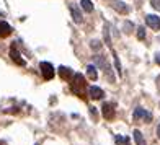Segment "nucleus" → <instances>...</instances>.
Segmentation results:
<instances>
[{
  "label": "nucleus",
  "mask_w": 160,
  "mask_h": 145,
  "mask_svg": "<svg viewBox=\"0 0 160 145\" xmlns=\"http://www.w3.org/2000/svg\"><path fill=\"white\" fill-rule=\"evenodd\" d=\"M103 116L106 119H114V114H116V111H114V104H111V103H103Z\"/></svg>",
  "instance_id": "nucleus-6"
},
{
  "label": "nucleus",
  "mask_w": 160,
  "mask_h": 145,
  "mask_svg": "<svg viewBox=\"0 0 160 145\" xmlns=\"http://www.w3.org/2000/svg\"><path fill=\"white\" fill-rule=\"evenodd\" d=\"M39 69H41V74H42V78H44V80H51V78L54 77V74H56L54 67L49 62H41Z\"/></svg>",
  "instance_id": "nucleus-3"
},
{
  "label": "nucleus",
  "mask_w": 160,
  "mask_h": 145,
  "mask_svg": "<svg viewBox=\"0 0 160 145\" xmlns=\"http://www.w3.org/2000/svg\"><path fill=\"white\" fill-rule=\"evenodd\" d=\"M157 137H158V139H160V126L157 127Z\"/></svg>",
  "instance_id": "nucleus-23"
},
{
  "label": "nucleus",
  "mask_w": 160,
  "mask_h": 145,
  "mask_svg": "<svg viewBox=\"0 0 160 145\" xmlns=\"http://www.w3.org/2000/svg\"><path fill=\"white\" fill-rule=\"evenodd\" d=\"M114 142H116V145H131V139L128 135H116Z\"/></svg>",
  "instance_id": "nucleus-12"
},
{
  "label": "nucleus",
  "mask_w": 160,
  "mask_h": 145,
  "mask_svg": "<svg viewBox=\"0 0 160 145\" xmlns=\"http://www.w3.org/2000/svg\"><path fill=\"white\" fill-rule=\"evenodd\" d=\"M150 3H152V7H154L155 10H158V12H160V0H152Z\"/></svg>",
  "instance_id": "nucleus-20"
},
{
  "label": "nucleus",
  "mask_w": 160,
  "mask_h": 145,
  "mask_svg": "<svg viewBox=\"0 0 160 145\" xmlns=\"http://www.w3.org/2000/svg\"><path fill=\"white\" fill-rule=\"evenodd\" d=\"M69 8H70V13H72V18H74V21H75V23H80L83 18H82V13H80L78 7H77L75 3H70Z\"/></svg>",
  "instance_id": "nucleus-8"
},
{
  "label": "nucleus",
  "mask_w": 160,
  "mask_h": 145,
  "mask_svg": "<svg viewBox=\"0 0 160 145\" xmlns=\"http://www.w3.org/2000/svg\"><path fill=\"white\" fill-rule=\"evenodd\" d=\"M80 3H82V8H83L87 13H92V12H93V3H92V0H80Z\"/></svg>",
  "instance_id": "nucleus-15"
},
{
  "label": "nucleus",
  "mask_w": 160,
  "mask_h": 145,
  "mask_svg": "<svg viewBox=\"0 0 160 145\" xmlns=\"http://www.w3.org/2000/svg\"><path fill=\"white\" fill-rule=\"evenodd\" d=\"M155 62L160 65V54H155Z\"/></svg>",
  "instance_id": "nucleus-22"
},
{
  "label": "nucleus",
  "mask_w": 160,
  "mask_h": 145,
  "mask_svg": "<svg viewBox=\"0 0 160 145\" xmlns=\"http://www.w3.org/2000/svg\"><path fill=\"white\" fill-rule=\"evenodd\" d=\"M137 38H139L141 41H144L145 39V30L141 26V28H137Z\"/></svg>",
  "instance_id": "nucleus-18"
},
{
  "label": "nucleus",
  "mask_w": 160,
  "mask_h": 145,
  "mask_svg": "<svg viewBox=\"0 0 160 145\" xmlns=\"http://www.w3.org/2000/svg\"><path fill=\"white\" fill-rule=\"evenodd\" d=\"M134 140H136V143L137 145H145V140H144V135H142V132H141V130H134Z\"/></svg>",
  "instance_id": "nucleus-13"
},
{
  "label": "nucleus",
  "mask_w": 160,
  "mask_h": 145,
  "mask_svg": "<svg viewBox=\"0 0 160 145\" xmlns=\"http://www.w3.org/2000/svg\"><path fill=\"white\" fill-rule=\"evenodd\" d=\"M90 46H92V49L98 51V49H101V42H100V41H92V42H90Z\"/></svg>",
  "instance_id": "nucleus-19"
},
{
  "label": "nucleus",
  "mask_w": 160,
  "mask_h": 145,
  "mask_svg": "<svg viewBox=\"0 0 160 145\" xmlns=\"http://www.w3.org/2000/svg\"><path fill=\"white\" fill-rule=\"evenodd\" d=\"M12 26L8 23H5V21L0 20V38H7V36L12 34Z\"/></svg>",
  "instance_id": "nucleus-10"
},
{
  "label": "nucleus",
  "mask_w": 160,
  "mask_h": 145,
  "mask_svg": "<svg viewBox=\"0 0 160 145\" xmlns=\"http://www.w3.org/2000/svg\"><path fill=\"white\" fill-rule=\"evenodd\" d=\"M132 119H134V121L144 119V121L150 122V121H152V114H150L149 111H145L144 108H136V109H134V113H132Z\"/></svg>",
  "instance_id": "nucleus-4"
},
{
  "label": "nucleus",
  "mask_w": 160,
  "mask_h": 145,
  "mask_svg": "<svg viewBox=\"0 0 160 145\" xmlns=\"http://www.w3.org/2000/svg\"><path fill=\"white\" fill-rule=\"evenodd\" d=\"M90 114L93 116V118H97V111H95V108H90Z\"/></svg>",
  "instance_id": "nucleus-21"
},
{
  "label": "nucleus",
  "mask_w": 160,
  "mask_h": 145,
  "mask_svg": "<svg viewBox=\"0 0 160 145\" xmlns=\"http://www.w3.org/2000/svg\"><path fill=\"white\" fill-rule=\"evenodd\" d=\"M113 57H114V65H116V72L121 75V64H119V60H118V56H116V52L113 51Z\"/></svg>",
  "instance_id": "nucleus-17"
},
{
  "label": "nucleus",
  "mask_w": 160,
  "mask_h": 145,
  "mask_svg": "<svg viewBox=\"0 0 160 145\" xmlns=\"http://www.w3.org/2000/svg\"><path fill=\"white\" fill-rule=\"evenodd\" d=\"M113 5H114V8L118 10V12H121V13H128V10H129L128 7H126V3H122V2H116V0H114Z\"/></svg>",
  "instance_id": "nucleus-16"
},
{
  "label": "nucleus",
  "mask_w": 160,
  "mask_h": 145,
  "mask_svg": "<svg viewBox=\"0 0 160 145\" xmlns=\"http://www.w3.org/2000/svg\"><path fill=\"white\" fill-rule=\"evenodd\" d=\"M10 57H12V60L15 62L17 65H21V67H23V65L26 64L25 59H21V54L18 52V49H17V46H15V42H13V44L10 46Z\"/></svg>",
  "instance_id": "nucleus-5"
},
{
  "label": "nucleus",
  "mask_w": 160,
  "mask_h": 145,
  "mask_svg": "<svg viewBox=\"0 0 160 145\" xmlns=\"http://www.w3.org/2000/svg\"><path fill=\"white\" fill-rule=\"evenodd\" d=\"M87 75H88L92 80H97L98 74H97V67H95V65H88V67H87Z\"/></svg>",
  "instance_id": "nucleus-14"
},
{
  "label": "nucleus",
  "mask_w": 160,
  "mask_h": 145,
  "mask_svg": "<svg viewBox=\"0 0 160 145\" xmlns=\"http://www.w3.org/2000/svg\"><path fill=\"white\" fill-rule=\"evenodd\" d=\"M57 72H59V75H61L62 80H69V78H72V75H74L72 69H70V67H65V65H61Z\"/></svg>",
  "instance_id": "nucleus-9"
},
{
  "label": "nucleus",
  "mask_w": 160,
  "mask_h": 145,
  "mask_svg": "<svg viewBox=\"0 0 160 145\" xmlns=\"http://www.w3.org/2000/svg\"><path fill=\"white\" fill-rule=\"evenodd\" d=\"M90 96L93 99H101L105 96V93H103L101 88H98V86H92V88H90Z\"/></svg>",
  "instance_id": "nucleus-11"
},
{
  "label": "nucleus",
  "mask_w": 160,
  "mask_h": 145,
  "mask_svg": "<svg viewBox=\"0 0 160 145\" xmlns=\"http://www.w3.org/2000/svg\"><path fill=\"white\" fill-rule=\"evenodd\" d=\"M85 88H87V83H85V78L82 74H74L70 78V90L74 95L80 96V98H87L85 96Z\"/></svg>",
  "instance_id": "nucleus-1"
},
{
  "label": "nucleus",
  "mask_w": 160,
  "mask_h": 145,
  "mask_svg": "<svg viewBox=\"0 0 160 145\" xmlns=\"http://www.w3.org/2000/svg\"><path fill=\"white\" fill-rule=\"evenodd\" d=\"M95 62L100 65L101 69L105 70V74L108 75V80H110V82L113 83V82H114V77H113V74H111V67H110V64H108V62H106L101 56H95Z\"/></svg>",
  "instance_id": "nucleus-2"
},
{
  "label": "nucleus",
  "mask_w": 160,
  "mask_h": 145,
  "mask_svg": "<svg viewBox=\"0 0 160 145\" xmlns=\"http://www.w3.org/2000/svg\"><path fill=\"white\" fill-rule=\"evenodd\" d=\"M145 23H147L152 30H160V18L157 15H147L145 17Z\"/></svg>",
  "instance_id": "nucleus-7"
}]
</instances>
